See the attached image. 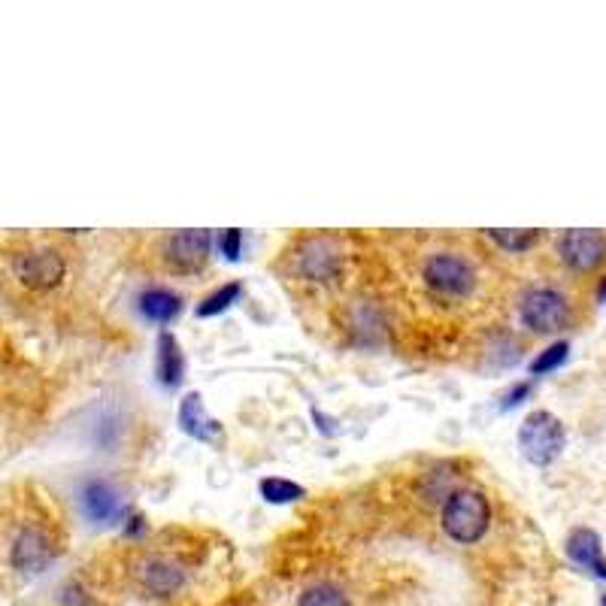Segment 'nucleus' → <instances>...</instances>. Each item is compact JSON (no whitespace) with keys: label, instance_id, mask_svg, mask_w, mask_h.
<instances>
[{"label":"nucleus","instance_id":"1","mask_svg":"<svg viewBox=\"0 0 606 606\" xmlns=\"http://www.w3.org/2000/svg\"><path fill=\"white\" fill-rule=\"evenodd\" d=\"M440 522L449 540L461 546H473L485 537L491 525V503L476 488H458L446 497Z\"/></svg>","mask_w":606,"mask_h":606},{"label":"nucleus","instance_id":"2","mask_svg":"<svg viewBox=\"0 0 606 606\" xmlns=\"http://www.w3.org/2000/svg\"><path fill=\"white\" fill-rule=\"evenodd\" d=\"M422 282L437 300L458 303L476 291L479 276H476L473 261L464 258L461 252H434L422 264Z\"/></svg>","mask_w":606,"mask_h":606},{"label":"nucleus","instance_id":"3","mask_svg":"<svg viewBox=\"0 0 606 606\" xmlns=\"http://www.w3.org/2000/svg\"><path fill=\"white\" fill-rule=\"evenodd\" d=\"M13 276L28 291H52L67 276V258L49 243L25 246L13 255Z\"/></svg>","mask_w":606,"mask_h":606},{"label":"nucleus","instance_id":"4","mask_svg":"<svg viewBox=\"0 0 606 606\" xmlns=\"http://www.w3.org/2000/svg\"><path fill=\"white\" fill-rule=\"evenodd\" d=\"M564 443H567V431L555 413L534 410L525 416V422L519 428V449L531 464L549 467L564 452Z\"/></svg>","mask_w":606,"mask_h":606},{"label":"nucleus","instance_id":"5","mask_svg":"<svg viewBox=\"0 0 606 606\" xmlns=\"http://www.w3.org/2000/svg\"><path fill=\"white\" fill-rule=\"evenodd\" d=\"M519 319L531 334H558L570 322V300L549 285H534L519 300Z\"/></svg>","mask_w":606,"mask_h":606},{"label":"nucleus","instance_id":"6","mask_svg":"<svg viewBox=\"0 0 606 606\" xmlns=\"http://www.w3.org/2000/svg\"><path fill=\"white\" fill-rule=\"evenodd\" d=\"M343 267V249L334 237L328 234H313L303 237L297 249L291 252V273L297 279L310 282H331L340 276Z\"/></svg>","mask_w":606,"mask_h":606},{"label":"nucleus","instance_id":"7","mask_svg":"<svg viewBox=\"0 0 606 606\" xmlns=\"http://www.w3.org/2000/svg\"><path fill=\"white\" fill-rule=\"evenodd\" d=\"M213 243H216V237L210 231H204V228L173 231L164 240V261L176 273H197V270H204Z\"/></svg>","mask_w":606,"mask_h":606},{"label":"nucleus","instance_id":"8","mask_svg":"<svg viewBox=\"0 0 606 606\" xmlns=\"http://www.w3.org/2000/svg\"><path fill=\"white\" fill-rule=\"evenodd\" d=\"M79 507L91 525H116L125 516V500L107 479H85L79 488Z\"/></svg>","mask_w":606,"mask_h":606},{"label":"nucleus","instance_id":"9","mask_svg":"<svg viewBox=\"0 0 606 606\" xmlns=\"http://www.w3.org/2000/svg\"><path fill=\"white\" fill-rule=\"evenodd\" d=\"M558 255L573 273H591L606 261V234H600V231H567L558 240Z\"/></svg>","mask_w":606,"mask_h":606},{"label":"nucleus","instance_id":"10","mask_svg":"<svg viewBox=\"0 0 606 606\" xmlns=\"http://www.w3.org/2000/svg\"><path fill=\"white\" fill-rule=\"evenodd\" d=\"M52 558H55V540L49 537V531L34 522L22 525L13 540V567L25 573H40L52 564Z\"/></svg>","mask_w":606,"mask_h":606},{"label":"nucleus","instance_id":"11","mask_svg":"<svg viewBox=\"0 0 606 606\" xmlns=\"http://www.w3.org/2000/svg\"><path fill=\"white\" fill-rule=\"evenodd\" d=\"M176 419H179L182 434H188L197 443H216V440H222V425H219V419H213L207 413L200 391H185V397L179 400Z\"/></svg>","mask_w":606,"mask_h":606},{"label":"nucleus","instance_id":"12","mask_svg":"<svg viewBox=\"0 0 606 606\" xmlns=\"http://www.w3.org/2000/svg\"><path fill=\"white\" fill-rule=\"evenodd\" d=\"M567 555L573 564L588 570L591 576L606 582V558H603V543L591 528H573L567 537Z\"/></svg>","mask_w":606,"mask_h":606},{"label":"nucleus","instance_id":"13","mask_svg":"<svg viewBox=\"0 0 606 606\" xmlns=\"http://www.w3.org/2000/svg\"><path fill=\"white\" fill-rule=\"evenodd\" d=\"M140 579H143V585H146L152 594L167 597V594H176V591L182 588L185 570H182L179 561H173V558H167V555H152V558L143 561Z\"/></svg>","mask_w":606,"mask_h":606},{"label":"nucleus","instance_id":"14","mask_svg":"<svg viewBox=\"0 0 606 606\" xmlns=\"http://www.w3.org/2000/svg\"><path fill=\"white\" fill-rule=\"evenodd\" d=\"M155 349H158L155 352V376H158V382L164 388H176L182 382V373H185V355H182L179 340L170 331H161Z\"/></svg>","mask_w":606,"mask_h":606},{"label":"nucleus","instance_id":"15","mask_svg":"<svg viewBox=\"0 0 606 606\" xmlns=\"http://www.w3.org/2000/svg\"><path fill=\"white\" fill-rule=\"evenodd\" d=\"M137 307H140V313H143L146 322H152V325H170L182 313V297L176 291H170V288L155 285V288H146L140 294Z\"/></svg>","mask_w":606,"mask_h":606},{"label":"nucleus","instance_id":"16","mask_svg":"<svg viewBox=\"0 0 606 606\" xmlns=\"http://www.w3.org/2000/svg\"><path fill=\"white\" fill-rule=\"evenodd\" d=\"M243 294V285L240 282H225L219 285L213 294H207L204 300L197 303V319H213V316H222L225 310H231V303Z\"/></svg>","mask_w":606,"mask_h":606},{"label":"nucleus","instance_id":"17","mask_svg":"<svg viewBox=\"0 0 606 606\" xmlns=\"http://www.w3.org/2000/svg\"><path fill=\"white\" fill-rule=\"evenodd\" d=\"M258 491H261V497H264L267 503H273V507H285V503H294V500L303 497V485H297V482H291V479H282V476H267V479H261Z\"/></svg>","mask_w":606,"mask_h":606},{"label":"nucleus","instance_id":"18","mask_svg":"<svg viewBox=\"0 0 606 606\" xmlns=\"http://www.w3.org/2000/svg\"><path fill=\"white\" fill-rule=\"evenodd\" d=\"M297 606H352V600L340 585L316 582V585H310L307 591L300 594Z\"/></svg>","mask_w":606,"mask_h":606},{"label":"nucleus","instance_id":"19","mask_svg":"<svg viewBox=\"0 0 606 606\" xmlns=\"http://www.w3.org/2000/svg\"><path fill=\"white\" fill-rule=\"evenodd\" d=\"M485 237L503 252H513V255L528 252L540 243V231H485Z\"/></svg>","mask_w":606,"mask_h":606},{"label":"nucleus","instance_id":"20","mask_svg":"<svg viewBox=\"0 0 606 606\" xmlns=\"http://www.w3.org/2000/svg\"><path fill=\"white\" fill-rule=\"evenodd\" d=\"M567 355H570V343H567V340H558V343H552L549 349H543V352L531 361V373H534V376L552 373V370H558V367L567 361Z\"/></svg>","mask_w":606,"mask_h":606},{"label":"nucleus","instance_id":"21","mask_svg":"<svg viewBox=\"0 0 606 606\" xmlns=\"http://www.w3.org/2000/svg\"><path fill=\"white\" fill-rule=\"evenodd\" d=\"M216 243H219V249H222V255L228 258V261H237L240 258V252H243V231H222L219 237H216Z\"/></svg>","mask_w":606,"mask_h":606},{"label":"nucleus","instance_id":"22","mask_svg":"<svg viewBox=\"0 0 606 606\" xmlns=\"http://www.w3.org/2000/svg\"><path fill=\"white\" fill-rule=\"evenodd\" d=\"M531 382H519V385H513L507 394H503V403H500V410H513V407H519V403L531 394Z\"/></svg>","mask_w":606,"mask_h":606},{"label":"nucleus","instance_id":"23","mask_svg":"<svg viewBox=\"0 0 606 606\" xmlns=\"http://www.w3.org/2000/svg\"><path fill=\"white\" fill-rule=\"evenodd\" d=\"M313 419L319 422V431H322L325 437H337V434H340V422H337V419H328L322 410H313Z\"/></svg>","mask_w":606,"mask_h":606},{"label":"nucleus","instance_id":"24","mask_svg":"<svg viewBox=\"0 0 606 606\" xmlns=\"http://www.w3.org/2000/svg\"><path fill=\"white\" fill-rule=\"evenodd\" d=\"M600 297H603V303H606V282H603V288H600Z\"/></svg>","mask_w":606,"mask_h":606},{"label":"nucleus","instance_id":"25","mask_svg":"<svg viewBox=\"0 0 606 606\" xmlns=\"http://www.w3.org/2000/svg\"><path fill=\"white\" fill-rule=\"evenodd\" d=\"M600 606H606V594H603V600H600Z\"/></svg>","mask_w":606,"mask_h":606}]
</instances>
